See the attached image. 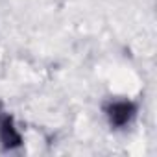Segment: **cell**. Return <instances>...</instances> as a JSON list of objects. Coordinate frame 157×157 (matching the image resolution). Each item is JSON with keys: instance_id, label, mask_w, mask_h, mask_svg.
<instances>
[{"instance_id": "6da1fadb", "label": "cell", "mask_w": 157, "mask_h": 157, "mask_svg": "<svg viewBox=\"0 0 157 157\" xmlns=\"http://www.w3.org/2000/svg\"><path fill=\"white\" fill-rule=\"evenodd\" d=\"M135 113H137V107L129 100H115L105 107V115H107L111 126H115V128L128 126L133 120Z\"/></svg>"}, {"instance_id": "7a4b0ae2", "label": "cell", "mask_w": 157, "mask_h": 157, "mask_svg": "<svg viewBox=\"0 0 157 157\" xmlns=\"http://www.w3.org/2000/svg\"><path fill=\"white\" fill-rule=\"evenodd\" d=\"M0 142L8 150L19 148L22 144V137H21V131H19L13 117L4 111H0Z\"/></svg>"}]
</instances>
